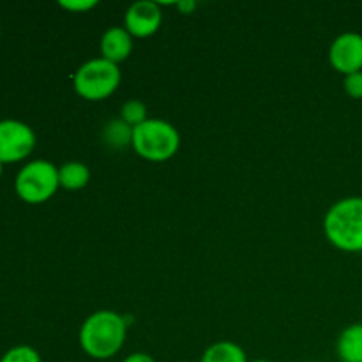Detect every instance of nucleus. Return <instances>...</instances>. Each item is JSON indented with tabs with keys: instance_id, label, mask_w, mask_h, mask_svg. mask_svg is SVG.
Masks as SVG:
<instances>
[{
	"instance_id": "f257e3e1",
	"label": "nucleus",
	"mask_w": 362,
	"mask_h": 362,
	"mask_svg": "<svg viewBox=\"0 0 362 362\" xmlns=\"http://www.w3.org/2000/svg\"><path fill=\"white\" fill-rule=\"evenodd\" d=\"M126 317L112 310H99L88 315L78 332V343L87 357L94 361H108L126 345Z\"/></svg>"
},
{
	"instance_id": "f03ea898",
	"label": "nucleus",
	"mask_w": 362,
	"mask_h": 362,
	"mask_svg": "<svg viewBox=\"0 0 362 362\" xmlns=\"http://www.w3.org/2000/svg\"><path fill=\"white\" fill-rule=\"evenodd\" d=\"M329 243L345 253H362V197H345L324 216Z\"/></svg>"
},
{
	"instance_id": "7ed1b4c3",
	"label": "nucleus",
	"mask_w": 362,
	"mask_h": 362,
	"mask_svg": "<svg viewBox=\"0 0 362 362\" xmlns=\"http://www.w3.org/2000/svg\"><path fill=\"white\" fill-rule=\"evenodd\" d=\"M131 148L138 158L148 163H166L179 152L180 133L165 119H147L133 127Z\"/></svg>"
},
{
	"instance_id": "20e7f679",
	"label": "nucleus",
	"mask_w": 362,
	"mask_h": 362,
	"mask_svg": "<svg viewBox=\"0 0 362 362\" xmlns=\"http://www.w3.org/2000/svg\"><path fill=\"white\" fill-rule=\"evenodd\" d=\"M122 73L117 64L95 57L81 64L73 74V88L85 101H105L117 92Z\"/></svg>"
},
{
	"instance_id": "39448f33",
	"label": "nucleus",
	"mask_w": 362,
	"mask_h": 362,
	"mask_svg": "<svg viewBox=\"0 0 362 362\" xmlns=\"http://www.w3.org/2000/svg\"><path fill=\"white\" fill-rule=\"evenodd\" d=\"M60 189L59 166L46 159H34L18 172L14 191L25 204L39 205L55 197Z\"/></svg>"
},
{
	"instance_id": "423d86ee",
	"label": "nucleus",
	"mask_w": 362,
	"mask_h": 362,
	"mask_svg": "<svg viewBox=\"0 0 362 362\" xmlns=\"http://www.w3.org/2000/svg\"><path fill=\"white\" fill-rule=\"evenodd\" d=\"M35 148V133L16 119L0 120V161L4 165L27 159Z\"/></svg>"
},
{
	"instance_id": "0eeeda50",
	"label": "nucleus",
	"mask_w": 362,
	"mask_h": 362,
	"mask_svg": "<svg viewBox=\"0 0 362 362\" xmlns=\"http://www.w3.org/2000/svg\"><path fill=\"white\" fill-rule=\"evenodd\" d=\"M329 62L332 69L343 76L362 71V34L343 32L329 48Z\"/></svg>"
},
{
	"instance_id": "6e6552de",
	"label": "nucleus",
	"mask_w": 362,
	"mask_h": 362,
	"mask_svg": "<svg viewBox=\"0 0 362 362\" xmlns=\"http://www.w3.org/2000/svg\"><path fill=\"white\" fill-rule=\"evenodd\" d=\"M163 25L161 6L154 0H140L127 7L124 14V28L133 37L147 39L154 35Z\"/></svg>"
},
{
	"instance_id": "1a4fd4ad",
	"label": "nucleus",
	"mask_w": 362,
	"mask_h": 362,
	"mask_svg": "<svg viewBox=\"0 0 362 362\" xmlns=\"http://www.w3.org/2000/svg\"><path fill=\"white\" fill-rule=\"evenodd\" d=\"M133 35L124 27L106 28L105 34L101 35V42H99L101 59L120 66L129 59L131 52H133Z\"/></svg>"
},
{
	"instance_id": "9d476101",
	"label": "nucleus",
	"mask_w": 362,
	"mask_h": 362,
	"mask_svg": "<svg viewBox=\"0 0 362 362\" xmlns=\"http://www.w3.org/2000/svg\"><path fill=\"white\" fill-rule=\"evenodd\" d=\"M336 356L339 362H362V322L350 324L336 339Z\"/></svg>"
},
{
	"instance_id": "9b49d317",
	"label": "nucleus",
	"mask_w": 362,
	"mask_h": 362,
	"mask_svg": "<svg viewBox=\"0 0 362 362\" xmlns=\"http://www.w3.org/2000/svg\"><path fill=\"white\" fill-rule=\"evenodd\" d=\"M90 182V168L81 161H67L59 166L60 189L81 191Z\"/></svg>"
},
{
	"instance_id": "f8f14e48",
	"label": "nucleus",
	"mask_w": 362,
	"mask_h": 362,
	"mask_svg": "<svg viewBox=\"0 0 362 362\" xmlns=\"http://www.w3.org/2000/svg\"><path fill=\"white\" fill-rule=\"evenodd\" d=\"M101 140L112 151H122L131 147L133 141V127L127 126L122 119H113L105 124L101 131Z\"/></svg>"
},
{
	"instance_id": "ddd939ff",
	"label": "nucleus",
	"mask_w": 362,
	"mask_h": 362,
	"mask_svg": "<svg viewBox=\"0 0 362 362\" xmlns=\"http://www.w3.org/2000/svg\"><path fill=\"white\" fill-rule=\"evenodd\" d=\"M200 362H250L247 361L246 352L237 343L223 339V341H216L205 349L202 354Z\"/></svg>"
},
{
	"instance_id": "4468645a",
	"label": "nucleus",
	"mask_w": 362,
	"mask_h": 362,
	"mask_svg": "<svg viewBox=\"0 0 362 362\" xmlns=\"http://www.w3.org/2000/svg\"><path fill=\"white\" fill-rule=\"evenodd\" d=\"M120 119L131 127L140 126V124H144L148 119L147 106L140 99H129V101H126L120 106Z\"/></svg>"
},
{
	"instance_id": "2eb2a0df",
	"label": "nucleus",
	"mask_w": 362,
	"mask_h": 362,
	"mask_svg": "<svg viewBox=\"0 0 362 362\" xmlns=\"http://www.w3.org/2000/svg\"><path fill=\"white\" fill-rule=\"evenodd\" d=\"M0 362H42L41 356L35 349L28 345H18L7 350Z\"/></svg>"
},
{
	"instance_id": "dca6fc26",
	"label": "nucleus",
	"mask_w": 362,
	"mask_h": 362,
	"mask_svg": "<svg viewBox=\"0 0 362 362\" xmlns=\"http://www.w3.org/2000/svg\"><path fill=\"white\" fill-rule=\"evenodd\" d=\"M343 88H345L349 98L362 99V71L345 76V80H343Z\"/></svg>"
},
{
	"instance_id": "f3484780",
	"label": "nucleus",
	"mask_w": 362,
	"mask_h": 362,
	"mask_svg": "<svg viewBox=\"0 0 362 362\" xmlns=\"http://www.w3.org/2000/svg\"><path fill=\"white\" fill-rule=\"evenodd\" d=\"M59 6L71 13H87V11L98 7V2L95 0H62L59 2Z\"/></svg>"
},
{
	"instance_id": "a211bd4d",
	"label": "nucleus",
	"mask_w": 362,
	"mask_h": 362,
	"mask_svg": "<svg viewBox=\"0 0 362 362\" xmlns=\"http://www.w3.org/2000/svg\"><path fill=\"white\" fill-rule=\"evenodd\" d=\"M122 362H156V359L147 352H133L127 357H124Z\"/></svg>"
},
{
	"instance_id": "6ab92c4d",
	"label": "nucleus",
	"mask_w": 362,
	"mask_h": 362,
	"mask_svg": "<svg viewBox=\"0 0 362 362\" xmlns=\"http://www.w3.org/2000/svg\"><path fill=\"white\" fill-rule=\"evenodd\" d=\"M175 7L182 14H191L193 9H197V2H193V0H182V2H177Z\"/></svg>"
},
{
	"instance_id": "aec40b11",
	"label": "nucleus",
	"mask_w": 362,
	"mask_h": 362,
	"mask_svg": "<svg viewBox=\"0 0 362 362\" xmlns=\"http://www.w3.org/2000/svg\"><path fill=\"white\" fill-rule=\"evenodd\" d=\"M250 362H274V361H269V359H255V361H250Z\"/></svg>"
},
{
	"instance_id": "412c9836",
	"label": "nucleus",
	"mask_w": 362,
	"mask_h": 362,
	"mask_svg": "<svg viewBox=\"0 0 362 362\" xmlns=\"http://www.w3.org/2000/svg\"><path fill=\"white\" fill-rule=\"evenodd\" d=\"M2 172H4V163L0 161V175H2Z\"/></svg>"
}]
</instances>
